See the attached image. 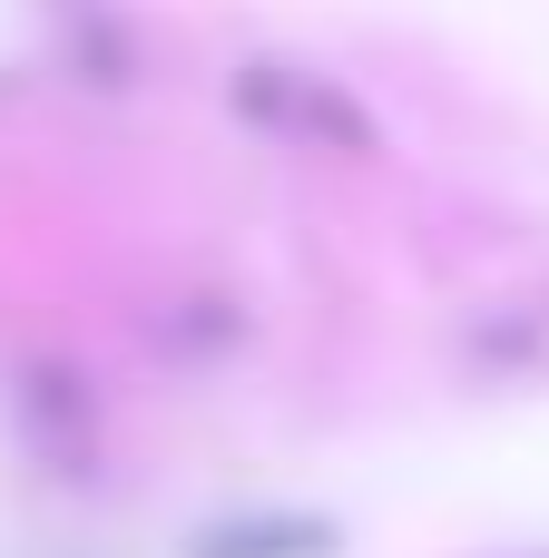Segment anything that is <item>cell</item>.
I'll list each match as a JSON object with an SVG mask.
<instances>
[{
  "label": "cell",
  "instance_id": "obj_1",
  "mask_svg": "<svg viewBox=\"0 0 549 558\" xmlns=\"http://www.w3.org/2000/svg\"><path fill=\"white\" fill-rule=\"evenodd\" d=\"M226 108H236L255 137H285V147H324V157H363V147H373V118H363L324 69L255 59V69L226 78Z\"/></svg>",
  "mask_w": 549,
  "mask_h": 558
},
{
  "label": "cell",
  "instance_id": "obj_2",
  "mask_svg": "<svg viewBox=\"0 0 549 558\" xmlns=\"http://www.w3.org/2000/svg\"><path fill=\"white\" fill-rule=\"evenodd\" d=\"M196 558H334V520H305V510H246V520L196 530Z\"/></svg>",
  "mask_w": 549,
  "mask_h": 558
}]
</instances>
